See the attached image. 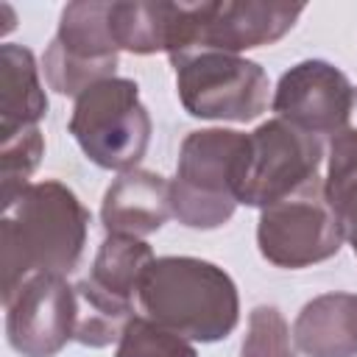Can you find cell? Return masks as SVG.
<instances>
[{"instance_id": "10", "label": "cell", "mask_w": 357, "mask_h": 357, "mask_svg": "<svg viewBox=\"0 0 357 357\" xmlns=\"http://www.w3.org/2000/svg\"><path fill=\"white\" fill-rule=\"evenodd\" d=\"M248 165L240 187V204L271 206L318 178L324 145L318 137L273 117L248 134Z\"/></svg>"}, {"instance_id": "19", "label": "cell", "mask_w": 357, "mask_h": 357, "mask_svg": "<svg viewBox=\"0 0 357 357\" xmlns=\"http://www.w3.org/2000/svg\"><path fill=\"white\" fill-rule=\"evenodd\" d=\"M45 153V137L39 128L20 131L14 137L0 139V187L3 201L14 198L22 187H28L31 173L39 167V159Z\"/></svg>"}, {"instance_id": "1", "label": "cell", "mask_w": 357, "mask_h": 357, "mask_svg": "<svg viewBox=\"0 0 357 357\" xmlns=\"http://www.w3.org/2000/svg\"><path fill=\"white\" fill-rule=\"evenodd\" d=\"M89 229V209L78 195L56 181H33L3 201L0 268L3 304L39 273L67 276L78 268Z\"/></svg>"}, {"instance_id": "13", "label": "cell", "mask_w": 357, "mask_h": 357, "mask_svg": "<svg viewBox=\"0 0 357 357\" xmlns=\"http://www.w3.org/2000/svg\"><path fill=\"white\" fill-rule=\"evenodd\" d=\"M170 215V181L139 167L120 173L109 184L100 204V223L106 234L145 237L159 231Z\"/></svg>"}, {"instance_id": "11", "label": "cell", "mask_w": 357, "mask_h": 357, "mask_svg": "<svg viewBox=\"0 0 357 357\" xmlns=\"http://www.w3.org/2000/svg\"><path fill=\"white\" fill-rule=\"evenodd\" d=\"M6 307V335L22 357H56L78 329V293L59 273L31 276Z\"/></svg>"}, {"instance_id": "20", "label": "cell", "mask_w": 357, "mask_h": 357, "mask_svg": "<svg viewBox=\"0 0 357 357\" xmlns=\"http://www.w3.org/2000/svg\"><path fill=\"white\" fill-rule=\"evenodd\" d=\"M240 354L243 357H296L290 326L276 307L259 304L251 310Z\"/></svg>"}, {"instance_id": "12", "label": "cell", "mask_w": 357, "mask_h": 357, "mask_svg": "<svg viewBox=\"0 0 357 357\" xmlns=\"http://www.w3.org/2000/svg\"><path fill=\"white\" fill-rule=\"evenodd\" d=\"M354 98V86L343 70L324 59H307L282 73L273 112L279 120L321 139L324 134L335 137L349 128Z\"/></svg>"}, {"instance_id": "18", "label": "cell", "mask_w": 357, "mask_h": 357, "mask_svg": "<svg viewBox=\"0 0 357 357\" xmlns=\"http://www.w3.org/2000/svg\"><path fill=\"white\" fill-rule=\"evenodd\" d=\"M114 357H198V351L178 332L151 321L148 315H134L117 340Z\"/></svg>"}, {"instance_id": "3", "label": "cell", "mask_w": 357, "mask_h": 357, "mask_svg": "<svg viewBox=\"0 0 357 357\" xmlns=\"http://www.w3.org/2000/svg\"><path fill=\"white\" fill-rule=\"evenodd\" d=\"M248 134L231 128L190 131L178 148L170 181L173 218L187 229L223 226L237 204L248 165Z\"/></svg>"}, {"instance_id": "2", "label": "cell", "mask_w": 357, "mask_h": 357, "mask_svg": "<svg viewBox=\"0 0 357 357\" xmlns=\"http://www.w3.org/2000/svg\"><path fill=\"white\" fill-rule=\"evenodd\" d=\"M137 301L151 321L201 343L229 337L240 321L234 279L198 257H156L142 276Z\"/></svg>"}, {"instance_id": "8", "label": "cell", "mask_w": 357, "mask_h": 357, "mask_svg": "<svg viewBox=\"0 0 357 357\" xmlns=\"http://www.w3.org/2000/svg\"><path fill=\"white\" fill-rule=\"evenodd\" d=\"M257 245L271 265L290 271L335 257L343 245V229L326 201L324 181L315 178L265 206L257 223Z\"/></svg>"}, {"instance_id": "6", "label": "cell", "mask_w": 357, "mask_h": 357, "mask_svg": "<svg viewBox=\"0 0 357 357\" xmlns=\"http://www.w3.org/2000/svg\"><path fill=\"white\" fill-rule=\"evenodd\" d=\"M301 3H268V0H212V3H178L176 36L170 59L218 50L240 53L279 42L301 17Z\"/></svg>"}, {"instance_id": "15", "label": "cell", "mask_w": 357, "mask_h": 357, "mask_svg": "<svg viewBox=\"0 0 357 357\" xmlns=\"http://www.w3.org/2000/svg\"><path fill=\"white\" fill-rule=\"evenodd\" d=\"M45 114L47 98L33 53L6 42L0 47V139L39 128Z\"/></svg>"}, {"instance_id": "16", "label": "cell", "mask_w": 357, "mask_h": 357, "mask_svg": "<svg viewBox=\"0 0 357 357\" xmlns=\"http://www.w3.org/2000/svg\"><path fill=\"white\" fill-rule=\"evenodd\" d=\"M178 3H112L109 25L120 50L151 56L170 53Z\"/></svg>"}, {"instance_id": "14", "label": "cell", "mask_w": 357, "mask_h": 357, "mask_svg": "<svg viewBox=\"0 0 357 357\" xmlns=\"http://www.w3.org/2000/svg\"><path fill=\"white\" fill-rule=\"evenodd\" d=\"M293 343L307 357H357V296L324 293L293 324Z\"/></svg>"}, {"instance_id": "9", "label": "cell", "mask_w": 357, "mask_h": 357, "mask_svg": "<svg viewBox=\"0 0 357 357\" xmlns=\"http://www.w3.org/2000/svg\"><path fill=\"white\" fill-rule=\"evenodd\" d=\"M112 3H67L59 20V31L42 56V70L59 95L78 98L89 86L114 78L120 64V47L109 25Z\"/></svg>"}, {"instance_id": "7", "label": "cell", "mask_w": 357, "mask_h": 357, "mask_svg": "<svg viewBox=\"0 0 357 357\" xmlns=\"http://www.w3.org/2000/svg\"><path fill=\"white\" fill-rule=\"evenodd\" d=\"M170 64L176 70L178 100L192 117L248 123L268 106V75L251 59L195 50L170 59Z\"/></svg>"}, {"instance_id": "5", "label": "cell", "mask_w": 357, "mask_h": 357, "mask_svg": "<svg viewBox=\"0 0 357 357\" xmlns=\"http://www.w3.org/2000/svg\"><path fill=\"white\" fill-rule=\"evenodd\" d=\"M151 114L131 78H106L75 98L70 134L103 170H134L151 142Z\"/></svg>"}, {"instance_id": "4", "label": "cell", "mask_w": 357, "mask_h": 357, "mask_svg": "<svg viewBox=\"0 0 357 357\" xmlns=\"http://www.w3.org/2000/svg\"><path fill=\"white\" fill-rule=\"evenodd\" d=\"M153 251L139 237L106 234L92 271L75 284L78 293V329L75 340L89 349H103L120 340L126 324L134 318L142 276L153 262Z\"/></svg>"}, {"instance_id": "17", "label": "cell", "mask_w": 357, "mask_h": 357, "mask_svg": "<svg viewBox=\"0 0 357 357\" xmlns=\"http://www.w3.org/2000/svg\"><path fill=\"white\" fill-rule=\"evenodd\" d=\"M324 192L337 215L343 240L357 257V128H346L332 137Z\"/></svg>"}]
</instances>
